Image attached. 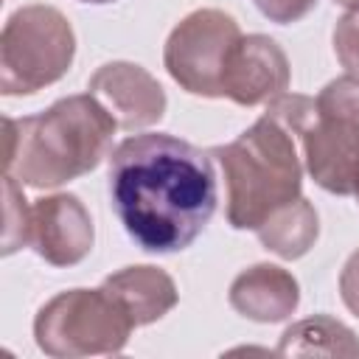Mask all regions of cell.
Masks as SVG:
<instances>
[{
	"label": "cell",
	"instance_id": "cell-5",
	"mask_svg": "<svg viewBox=\"0 0 359 359\" xmlns=\"http://www.w3.org/2000/svg\"><path fill=\"white\" fill-rule=\"evenodd\" d=\"M137 328L112 292L67 289L50 297L34 320V339L53 359L118 353Z\"/></svg>",
	"mask_w": 359,
	"mask_h": 359
},
{
	"label": "cell",
	"instance_id": "cell-17",
	"mask_svg": "<svg viewBox=\"0 0 359 359\" xmlns=\"http://www.w3.org/2000/svg\"><path fill=\"white\" fill-rule=\"evenodd\" d=\"M252 3L258 6V11L266 20L278 22V25H289V22L303 20L314 8L317 0H252Z\"/></svg>",
	"mask_w": 359,
	"mask_h": 359
},
{
	"label": "cell",
	"instance_id": "cell-20",
	"mask_svg": "<svg viewBox=\"0 0 359 359\" xmlns=\"http://www.w3.org/2000/svg\"><path fill=\"white\" fill-rule=\"evenodd\" d=\"M79 3H93V6H104V3H115V0H79Z\"/></svg>",
	"mask_w": 359,
	"mask_h": 359
},
{
	"label": "cell",
	"instance_id": "cell-9",
	"mask_svg": "<svg viewBox=\"0 0 359 359\" xmlns=\"http://www.w3.org/2000/svg\"><path fill=\"white\" fill-rule=\"evenodd\" d=\"M87 90L98 104L115 118L118 129L137 132L157 123L165 115V90L160 81L135 62H107L101 65Z\"/></svg>",
	"mask_w": 359,
	"mask_h": 359
},
{
	"label": "cell",
	"instance_id": "cell-13",
	"mask_svg": "<svg viewBox=\"0 0 359 359\" xmlns=\"http://www.w3.org/2000/svg\"><path fill=\"white\" fill-rule=\"evenodd\" d=\"M255 233L269 252H275L286 261H294L314 247V241L320 236V219H317L314 205L309 199L297 196V199L286 202L283 208H278L269 219H264V224Z\"/></svg>",
	"mask_w": 359,
	"mask_h": 359
},
{
	"label": "cell",
	"instance_id": "cell-4",
	"mask_svg": "<svg viewBox=\"0 0 359 359\" xmlns=\"http://www.w3.org/2000/svg\"><path fill=\"white\" fill-rule=\"evenodd\" d=\"M286 123L303 151L309 177L328 194L351 196L359 188V76L328 81L317 98L283 93L266 107Z\"/></svg>",
	"mask_w": 359,
	"mask_h": 359
},
{
	"label": "cell",
	"instance_id": "cell-11",
	"mask_svg": "<svg viewBox=\"0 0 359 359\" xmlns=\"http://www.w3.org/2000/svg\"><path fill=\"white\" fill-rule=\"evenodd\" d=\"M230 306L255 323H280L294 314L300 286L292 272L278 264H255L230 283Z\"/></svg>",
	"mask_w": 359,
	"mask_h": 359
},
{
	"label": "cell",
	"instance_id": "cell-19",
	"mask_svg": "<svg viewBox=\"0 0 359 359\" xmlns=\"http://www.w3.org/2000/svg\"><path fill=\"white\" fill-rule=\"evenodd\" d=\"M334 3H339V6H345L348 11H351V8H359V0H334Z\"/></svg>",
	"mask_w": 359,
	"mask_h": 359
},
{
	"label": "cell",
	"instance_id": "cell-7",
	"mask_svg": "<svg viewBox=\"0 0 359 359\" xmlns=\"http://www.w3.org/2000/svg\"><path fill=\"white\" fill-rule=\"evenodd\" d=\"M241 39L238 22L219 8H196L182 17L165 39L163 65L191 95L222 98L224 65Z\"/></svg>",
	"mask_w": 359,
	"mask_h": 359
},
{
	"label": "cell",
	"instance_id": "cell-8",
	"mask_svg": "<svg viewBox=\"0 0 359 359\" xmlns=\"http://www.w3.org/2000/svg\"><path fill=\"white\" fill-rule=\"evenodd\" d=\"M289 79V59L275 39L264 34H241L224 65L222 98H230L238 107L269 104L286 93Z\"/></svg>",
	"mask_w": 359,
	"mask_h": 359
},
{
	"label": "cell",
	"instance_id": "cell-3",
	"mask_svg": "<svg viewBox=\"0 0 359 359\" xmlns=\"http://www.w3.org/2000/svg\"><path fill=\"white\" fill-rule=\"evenodd\" d=\"M210 157H216L224 171L227 222L236 230H258L264 219L300 196V140L269 112H264L236 140L213 146Z\"/></svg>",
	"mask_w": 359,
	"mask_h": 359
},
{
	"label": "cell",
	"instance_id": "cell-16",
	"mask_svg": "<svg viewBox=\"0 0 359 359\" xmlns=\"http://www.w3.org/2000/svg\"><path fill=\"white\" fill-rule=\"evenodd\" d=\"M334 53L339 65L351 73L359 76V8H351L337 20L334 28Z\"/></svg>",
	"mask_w": 359,
	"mask_h": 359
},
{
	"label": "cell",
	"instance_id": "cell-6",
	"mask_svg": "<svg viewBox=\"0 0 359 359\" xmlns=\"http://www.w3.org/2000/svg\"><path fill=\"white\" fill-rule=\"evenodd\" d=\"M76 56V34L53 6L17 8L0 34V93L31 95L59 81Z\"/></svg>",
	"mask_w": 359,
	"mask_h": 359
},
{
	"label": "cell",
	"instance_id": "cell-14",
	"mask_svg": "<svg viewBox=\"0 0 359 359\" xmlns=\"http://www.w3.org/2000/svg\"><path fill=\"white\" fill-rule=\"evenodd\" d=\"M278 356H359L356 334L334 317H309L289 325L278 342Z\"/></svg>",
	"mask_w": 359,
	"mask_h": 359
},
{
	"label": "cell",
	"instance_id": "cell-18",
	"mask_svg": "<svg viewBox=\"0 0 359 359\" xmlns=\"http://www.w3.org/2000/svg\"><path fill=\"white\" fill-rule=\"evenodd\" d=\"M339 294H342V303L359 317V250L345 261L339 272Z\"/></svg>",
	"mask_w": 359,
	"mask_h": 359
},
{
	"label": "cell",
	"instance_id": "cell-1",
	"mask_svg": "<svg viewBox=\"0 0 359 359\" xmlns=\"http://www.w3.org/2000/svg\"><path fill=\"white\" fill-rule=\"evenodd\" d=\"M109 202L140 250L180 252L219 202L210 151L165 132L132 135L109 154Z\"/></svg>",
	"mask_w": 359,
	"mask_h": 359
},
{
	"label": "cell",
	"instance_id": "cell-21",
	"mask_svg": "<svg viewBox=\"0 0 359 359\" xmlns=\"http://www.w3.org/2000/svg\"><path fill=\"white\" fill-rule=\"evenodd\" d=\"M353 196H356V202H359V188H356V194H353Z\"/></svg>",
	"mask_w": 359,
	"mask_h": 359
},
{
	"label": "cell",
	"instance_id": "cell-15",
	"mask_svg": "<svg viewBox=\"0 0 359 359\" xmlns=\"http://www.w3.org/2000/svg\"><path fill=\"white\" fill-rule=\"evenodd\" d=\"M22 182L14 174H3V255H11L20 247H28V230H31V205L22 196Z\"/></svg>",
	"mask_w": 359,
	"mask_h": 359
},
{
	"label": "cell",
	"instance_id": "cell-12",
	"mask_svg": "<svg viewBox=\"0 0 359 359\" xmlns=\"http://www.w3.org/2000/svg\"><path fill=\"white\" fill-rule=\"evenodd\" d=\"M101 286L118 297V303L129 311L135 325H149V323L165 317L180 300L171 275H165L160 266H149V264L123 266V269L112 272L109 278H104Z\"/></svg>",
	"mask_w": 359,
	"mask_h": 359
},
{
	"label": "cell",
	"instance_id": "cell-2",
	"mask_svg": "<svg viewBox=\"0 0 359 359\" xmlns=\"http://www.w3.org/2000/svg\"><path fill=\"white\" fill-rule=\"evenodd\" d=\"M118 123L93 93L59 98L39 115L3 118V174L31 188H59L93 171Z\"/></svg>",
	"mask_w": 359,
	"mask_h": 359
},
{
	"label": "cell",
	"instance_id": "cell-10",
	"mask_svg": "<svg viewBox=\"0 0 359 359\" xmlns=\"http://www.w3.org/2000/svg\"><path fill=\"white\" fill-rule=\"evenodd\" d=\"M95 230L87 208L73 194L42 196L31 205L28 247L53 266H73L93 250Z\"/></svg>",
	"mask_w": 359,
	"mask_h": 359
}]
</instances>
